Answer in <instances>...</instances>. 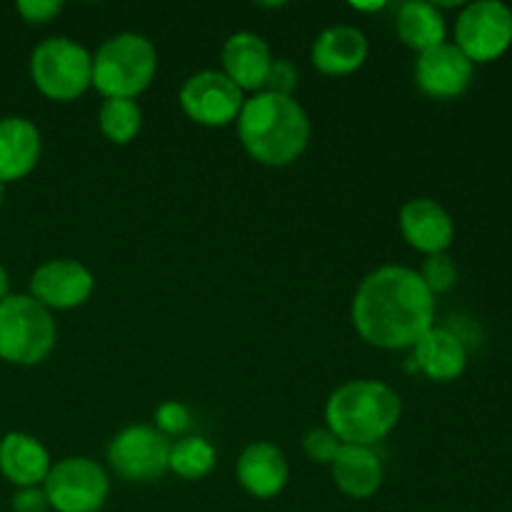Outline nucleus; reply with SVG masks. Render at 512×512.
<instances>
[{
    "label": "nucleus",
    "mask_w": 512,
    "mask_h": 512,
    "mask_svg": "<svg viewBox=\"0 0 512 512\" xmlns=\"http://www.w3.org/2000/svg\"><path fill=\"white\" fill-rule=\"evenodd\" d=\"M273 53L268 43L258 33L240 30L233 33L223 45V73L238 85L240 90L260 93L268 78Z\"/></svg>",
    "instance_id": "nucleus-17"
},
{
    "label": "nucleus",
    "mask_w": 512,
    "mask_h": 512,
    "mask_svg": "<svg viewBox=\"0 0 512 512\" xmlns=\"http://www.w3.org/2000/svg\"><path fill=\"white\" fill-rule=\"evenodd\" d=\"M55 512H98L110 495V478L90 458H65L50 468L43 483Z\"/></svg>",
    "instance_id": "nucleus-8"
},
{
    "label": "nucleus",
    "mask_w": 512,
    "mask_h": 512,
    "mask_svg": "<svg viewBox=\"0 0 512 512\" xmlns=\"http://www.w3.org/2000/svg\"><path fill=\"white\" fill-rule=\"evenodd\" d=\"M395 30H398V38L418 53L443 45L445 35H448L440 5L425 3V0H408L400 5L398 15H395Z\"/></svg>",
    "instance_id": "nucleus-21"
},
{
    "label": "nucleus",
    "mask_w": 512,
    "mask_h": 512,
    "mask_svg": "<svg viewBox=\"0 0 512 512\" xmlns=\"http://www.w3.org/2000/svg\"><path fill=\"white\" fill-rule=\"evenodd\" d=\"M100 133L115 145L133 143L143 128V110L135 100L128 98H108L103 100L98 113Z\"/></svg>",
    "instance_id": "nucleus-23"
},
{
    "label": "nucleus",
    "mask_w": 512,
    "mask_h": 512,
    "mask_svg": "<svg viewBox=\"0 0 512 512\" xmlns=\"http://www.w3.org/2000/svg\"><path fill=\"white\" fill-rule=\"evenodd\" d=\"M235 125L245 153L268 168L295 163L310 143V120L303 105L265 90L245 100Z\"/></svg>",
    "instance_id": "nucleus-2"
},
{
    "label": "nucleus",
    "mask_w": 512,
    "mask_h": 512,
    "mask_svg": "<svg viewBox=\"0 0 512 512\" xmlns=\"http://www.w3.org/2000/svg\"><path fill=\"white\" fill-rule=\"evenodd\" d=\"M418 275L428 285L430 293L440 295L455 288V283H458V265H455V260L448 253L425 255V263Z\"/></svg>",
    "instance_id": "nucleus-24"
},
{
    "label": "nucleus",
    "mask_w": 512,
    "mask_h": 512,
    "mask_svg": "<svg viewBox=\"0 0 512 512\" xmlns=\"http://www.w3.org/2000/svg\"><path fill=\"white\" fill-rule=\"evenodd\" d=\"M190 410L178 400H165L155 408V425L160 435L170 438V435H183L190 428Z\"/></svg>",
    "instance_id": "nucleus-25"
},
{
    "label": "nucleus",
    "mask_w": 512,
    "mask_h": 512,
    "mask_svg": "<svg viewBox=\"0 0 512 512\" xmlns=\"http://www.w3.org/2000/svg\"><path fill=\"white\" fill-rule=\"evenodd\" d=\"M455 45L473 65L503 58L512 45V10L500 0L465 5L455 20Z\"/></svg>",
    "instance_id": "nucleus-7"
},
{
    "label": "nucleus",
    "mask_w": 512,
    "mask_h": 512,
    "mask_svg": "<svg viewBox=\"0 0 512 512\" xmlns=\"http://www.w3.org/2000/svg\"><path fill=\"white\" fill-rule=\"evenodd\" d=\"M58 328L48 308L30 295L0 300V360L10 365H38L53 353Z\"/></svg>",
    "instance_id": "nucleus-5"
},
{
    "label": "nucleus",
    "mask_w": 512,
    "mask_h": 512,
    "mask_svg": "<svg viewBox=\"0 0 512 512\" xmlns=\"http://www.w3.org/2000/svg\"><path fill=\"white\" fill-rule=\"evenodd\" d=\"M350 318L373 348L413 350L435 325V295L413 268L383 265L358 285Z\"/></svg>",
    "instance_id": "nucleus-1"
},
{
    "label": "nucleus",
    "mask_w": 512,
    "mask_h": 512,
    "mask_svg": "<svg viewBox=\"0 0 512 512\" xmlns=\"http://www.w3.org/2000/svg\"><path fill=\"white\" fill-rule=\"evenodd\" d=\"M400 233L418 253H448L455 238V223L438 200L415 198L400 208Z\"/></svg>",
    "instance_id": "nucleus-13"
},
{
    "label": "nucleus",
    "mask_w": 512,
    "mask_h": 512,
    "mask_svg": "<svg viewBox=\"0 0 512 512\" xmlns=\"http://www.w3.org/2000/svg\"><path fill=\"white\" fill-rule=\"evenodd\" d=\"M170 440L150 425H130L108 445V463L128 483H155L168 473Z\"/></svg>",
    "instance_id": "nucleus-9"
},
{
    "label": "nucleus",
    "mask_w": 512,
    "mask_h": 512,
    "mask_svg": "<svg viewBox=\"0 0 512 512\" xmlns=\"http://www.w3.org/2000/svg\"><path fill=\"white\" fill-rule=\"evenodd\" d=\"M30 78L45 98L70 103L93 88V55L73 38H48L30 55Z\"/></svg>",
    "instance_id": "nucleus-6"
},
{
    "label": "nucleus",
    "mask_w": 512,
    "mask_h": 512,
    "mask_svg": "<svg viewBox=\"0 0 512 512\" xmlns=\"http://www.w3.org/2000/svg\"><path fill=\"white\" fill-rule=\"evenodd\" d=\"M340 448H343V443H340V440L335 438L328 428H313V430H308L303 438L305 455H308V458L318 465L333 463Z\"/></svg>",
    "instance_id": "nucleus-26"
},
{
    "label": "nucleus",
    "mask_w": 512,
    "mask_h": 512,
    "mask_svg": "<svg viewBox=\"0 0 512 512\" xmlns=\"http://www.w3.org/2000/svg\"><path fill=\"white\" fill-rule=\"evenodd\" d=\"M180 108L193 123L205 128H225L243 110L245 95L223 70H200L180 88Z\"/></svg>",
    "instance_id": "nucleus-10"
},
{
    "label": "nucleus",
    "mask_w": 512,
    "mask_h": 512,
    "mask_svg": "<svg viewBox=\"0 0 512 512\" xmlns=\"http://www.w3.org/2000/svg\"><path fill=\"white\" fill-rule=\"evenodd\" d=\"M158 70L155 45L140 33H118L93 55V88L108 98L135 100Z\"/></svg>",
    "instance_id": "nucleus-4"
},
{
    "label": "nucleus",
    "mask_w": 512,
    "mask_h": 512,
    "mask_svg": "<svg viewBox=\"0 0 512 512\" xmlns=\"http://www.w3.org/2000/svg\"><path fill=\"white\" fill-rule=\"evenodd\" d=\"M8 288H10L8 273H5V268H3V265H0V300L8 298Z\"/></svg>",
    "instance_id": "nucleus-31"
},
{
    "label": "nucleus",
    "mask_w": 512,
    "mask_h": 512,
    "mask_svg": "<svg viewBox=\"0 0 512 512\" xmlns=\"http://www.w3.org/2000/svg\"><path fill=\"white\" fill-rule=\"evenodd\" d=\"M50 468L48 450L33 435L8 433L0 440V473L18 488H40Z\"/></svg>",
    "instance_id": "nucleus-19"
},
{
    "label": "nucleus",
    "mask_w": 512,
    "mask_h": 512,
    "mask_svg": "<svg viewBox=\"0 0 512 512\" xmlns=\"http://www.w3.org/2000/svg\"><path fill=\"white\" fill-rule=\"evenodd\" d=\"M465 365H468L465 343L448 328L433 325L413 348V368L433 383L458 380L465 373Z\"/></svg>",
    "instance_id": "nucleus-16"
},
{
    "label": "nucleus",
    "mask_w": 512,
    "mask_h": 512,
    "mask_svg": "<svg viewBox=\"0 0 512 512\" xmlns=\"http://www.w3.org/2000/svg\"><path fill=\"white\" fill-rule=\"evenodd\" d=\"M330 473L340 493L353 500L373 498L385 478L383 463L373 448H360V445H343L330 463Z\"/></svg>",
    "instance_id": "nucleus-20"
},
{
    "label": "nucleus",
    "mask_w": 512,
    "mask_h": 512,
    "mask_svg": "<svg viewBox=\"0 0 512 512\" xmlns=\"http://www.w3.org/2000/svg\"><path fill=\"white\" fill-rule=\"evenodd\" d=\"M50 503L45 498L43 485L40 488H18L13 495V512H48Z\"/></svg>",
    "instance_id": "nucleus-29"
},
{
    "label": "nucleus",
    "mask_w": 512,
    "mask_h": 512,
    "mask_svg": "<svg viewBox=\"0 0 512 512\" xmlns=\"http://www.w3.org/2000/svg\"><path fill=\"white\" fill-rule=\"evenodd\" d=\"M475 78V65L458 50V45L448 43L425 50L415 60V83L428 98L455 100L468 93Z\"/></svg>",
    "instance_id": "nucleus-12"
},
{
    "label": "nucleus",
    "mask_w": 512,
    "mask_h": 512,
    "mask_svg": "<svg viewBox=\"0 0 512 512\" xmlns=\"http://www.w3.org/2000/svg\"><path fill=\"white\" fill-rule=\"evenodd\" d=\"M370 43L355 25H333L315 38L310 60L315 68L330 78H343L363 68L368 60Z\"/></svg>",
    "instance_id": "nucleus-15"
},
{
    "label": "nucleus",
    "mask_w": 512,
    "mask_h": 512,
    "mask_svg": "<svg viewBox=\"0 0 512 512\" xmlns=\"http://www.w3.org/2000/svg\"><path fill=\"white\" fill-rule=\"evenodd\" d=\"M403 400L380 380H350L335 388L325 403V428L343 445L373 448L400 423Z\"/></svg>",
    "instance_id": "nucleus-3"
},
{
    "label": "nucleus",
    "mask_w": 512,
    "mask_h": 512,
    "mask_svg": "<svg viewBox=\"0 0 512 512\" xmlns=\"http://www.w3.org/2000/svg\"><path fill=\"white\" fill-rule=\"evenodd\" d=\"M43 153L40 130L28 118L0 120V183L25 178L38 165Z\"/></svg>",
    "instance_id": "nucleus-18"
},
{
    "label": "nucleus",
    "mask_w": 512,
    "mask_h": 512,
    "mask_svg": "<svg viewBox=\"0 0 512 512\" xmlns=\"http://www.w3.org/2000/svg\"><path fill=\"white\" fill-rule=\"evenodd\" d=\"M235 475H238V483L243 485L245 493L258 500H270L278 498L285 490L290 478V468L283 450L275 448L273 443L260 440V443L248 445L240 453L238 465H235Z\"/></svg>",
    "instance_id": "nucleus-14"
},
{
    "label": "nucleus",
    "mask_w": 512,
    "mask_h": 512,
    "mask_svg": "<svg viewBox=\"0 0 512 512\" xmlns=\"http://www.w3.org/2000/svg\"><path fill=\"white\" fill-rule=\"evenodd\" d=\"M95 278L83 263L70 258L48 260L30 278V298L48 310H73L88 303Z\"/></svg>",
    "instance_id": "nucleus-11"
},
{
    "label": "nucleus",
    "mask_w": 512,
    "mask_h": 512,
    "mask_svg": "<svg viewBox=\"0 0 512 512\" xmlns=\"http://www.w3.org/2000/svg\"><path fill=\"white\" fill-rule=\"evenodd\" d=\"M295 88H298V68H295L290 60L273 58V63H270V70H268V78H265V85H263L265 93L293 98Z\"/></svg>",
    "instance_id": "nucleus-27"
},
{
    "label": "nucleus",
    "mask_w": 512,
    "mask_h": 512,
    "mask_svg": "<svg viewBox=\"0 0 512 512\" xmlns=\"http://www.w3.org/2000/svg\"><path fill=\"white\" fill-rule=\"evenodd\" d=\"M3 195H5V183H0V203H3Z\"/></svg>",
    "instance_id": "nucleus-32"
},
{
    "label": "nucleus",
    "mask_w": 512,
    "mask_h": 512,
    "mask_svg": "<svg viewBox=\"0 0 512 512\" xmlns=\"http://www.w3.org/2000/svg\"><path fill=\"white\" fill-rule=\"evenodd\" d=\"M385 5H388V3L378 0V3H350V8L360 10V13H378V10H383Z\"/></svg>",
    "instance_id": "nucleus-30"
},
{
    "label": "nucleus",
    "mask_w": 512,
    "mask_h": 512,
    "mask_svg": "<svg viewBox=\"0 0 512 512\" xmlns=\"http://www.w3.org/2000/svg\"><path fill=\"white\" fill-rule=\"evenodd\" d=\"M215 463H218V453L200 435H190V438H183L170 445L168 470L178 475V478L190 480V483L208 478L215 470Z\"/></svg>",
    "instance_id": "nucleus-22"
},
{
    "label": "nucleus",
    "mask_w": 512,
    "mask_h": 512,
    "mask_svg": "<svg viewBox=\"0 0 512 512\" xmlns=\"http://www.w3.org/2000/svg\"><path fill=\"white\" fill-rule=\"evenodd\" d=\"M18 13L23 15L25 23L43 25L63 13V3L60 0H18Z\"/></svg>",
    "instance_id": "nucleus-28"
}]
</instances>
